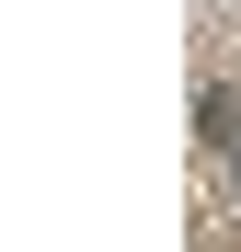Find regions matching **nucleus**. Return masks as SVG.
Segmentation results:
<instances>
[{
	"label": "nucleus",
	"mask_w": 241,
	"mask_h": 252,
	"mask_svg": "<svg viewBox=\"0 0 241 252\" xmlns=\"http://www.w3.org/2000/svg\"><path fill=\"white\" fill-rule=\"evenodd\" d=\"M195 138H207V149H241V92H207V103H195Z\"/></svg>",
	"instance_id": "nucleus-1"
}]
</instances>
